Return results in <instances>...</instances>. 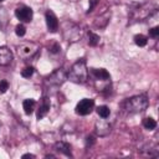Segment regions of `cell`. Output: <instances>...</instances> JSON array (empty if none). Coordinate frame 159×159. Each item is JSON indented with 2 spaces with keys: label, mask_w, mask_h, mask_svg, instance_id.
<instances>
[{
  "label": "cell",
  "mask_w": 159,
  "mask_h": 159,
  "mask_svg": "<svg viewBox=\"0 0 159 159\" xmlns=\"http://www.w3.org/2000/svg\"><path fill=\"white\" fill-rule=\"evenodd\" d=\"M65 1H70V2H76V1H78V0H65Z\"/></svg>",
  "instance_id": "d4e9b609"
},
{
  "label": "cell",
  "mask_w": 159,
  "mask_h": 159,
  "mask_svg": "<svg viewBox=\"0 0 159 159\" xmlns=\"http://www.w3.org/2000/svg\"><path fill=\"white\" fill-rule=\"evenodd\" d=\"M35 107H36V102L32 98H27V99H25L22 102V108H24V111H25L26 114H31L34 112Z\"/></svg>",
  "instance_id": "4fadbf2b"
},
{
  "label": "cell",
  "mask_w": 159,
  "mask_h": 159,
  "mask_svg": "<svg viewBox=\"0 0 159 159\" xmlns=\"http://www.w3.org/2000/svg\"><path fill=\"white\" fill-rule=\"evenodd\" d=\"M92 75L98 81H108L111 78L109 72L107 70H104V68H93L92 70Z\"/></svg>",
  "instance_id": "8fae6325"
},
{
  "label": "cell",
  "mask_w": 159,
  "mask_h": 159,
  "mask_svg": "<svg viewBox=\"0 0 159 159\" xmlns=\"http://www.w3.org/2000/svg\"><path fill=\"white\" fill-rule=\"evenodd\" d=\"M9 89V82L6 80L0 81V93H5Z\"/></svg>",
  "instance_id": "44dd1931"
},
{
  "label": "cell",
  "mask_w": 159,
  "mask_h": 159,
  "mask_svg": "<svg viewBox=\"0 0 159 159\" xmlns=\"http://www.w3.org/2000/svg\"><path fill=\"white\" fill-rule=\"evenodd\" d=\"M157 11V6H153L152 4L149 2H145V4H140L138 5L137 7L132 9L130 11V20L133 22H137V21H144L148 16H150L153 12Z\"/></svg>",
  "instance_id": "277c9868"
},
{
  "label": "cell",
  "mask_w": 159,
  "mask_h": 159,
  "mask_svg": "<svg viewBox=\"0 0 159 159\" xmlns=\"http://www.w3.org/2000/svg\"><path fill=\"white\" fill-rule=\"evenodd\" d=\"M94 101L91 98H83L81 99L76 106V113L80 116H87L93 111Z\"/></svg>",
  "instance_id": "52a82bcc"
},
{
  "label": "cell",
  "mask_w": 159,
  "mask_h": 159,
  "mask_svg": "<svg viewBox=\"0 0 159 159\" xmlns=\"http://www.w3.org/2000/svg\"><path fill=\"white\" fill-rule=\"evenodd\" d=\"M67 80V72L63 68H57L48 77H47V83L53 84V86H60Z\"/></svg>",
  "instance_id": "8992f818"
},
{
  "label": "cell",
  "mask_w": 159,
  "mask_h": 159,
  "mask_svg": "<svg viewBox=\"0 0 159 159\" xmlns=\"http://www.w3.org/2000/svg\"><path fill=\"white\" fill-rule=\"evenodd\" d=\"M148 106H149V99L145 94H137V96L129 97L122 103V108L127 113L143 112L148 108Z\"/></svg>",
  "instance_id": "6da1fadb"
},
{
  "label": "cell",
  "mask_w": 159,
  "mask_h": 159,
  "mask_svg": "<svg viewBox=\"0 0 159 159\" xmlns=\"http://www.w3.org/2000/svg\"><path fill=\"white\" fill-rule=\"evenodd\" d=\"M48 111H50V103H48V101L45 98V99L42 101L40 108H39V112H37V119H42V118L48 113Z\"/></svg>",
  "instance_id": "5bb4252c"
},
{
  "label": "cell",
  "mask_w": 159,
  "mask_h": 159,
  "mask_svg": "<svg viewBox=\"0 0 159 159\" xmlns=\"http://www.w3.org/2000/svg\"><path fill=\"white\" fill-rule=\"evenodd\" d=\"M97 113H98V116H99L101 118L106 119V118L109 117V114H111V109H109L107 106H99V107H97Z\"/></svg>",
  "instance_id": "2e32d148"
},
{
  "label": "cell",
  "mask_w": 159,
  "mask_h": 159,
  "mask_svg": "<svg viewBox=\"0 0 159 159\" xmlns=\"http://www.w3.org/2000/svg\"><path fill=\"white\" fill-rule=\"evenodd\" d=\"M2 1H4V0H0V2H2Z\"/></svg>",
  "instance_id": "484cf974"
},
{
  "label": "cell",
  "mask_w": 159,
  "mask_h": 159,
  "mask_svg": "<svg viewBox=\"0 0 159 159\" xmlns=\"http://www.w3.org/2000/svg\"><path fill=\"white\" fill-rule=\"evenodd\" d=\"M15 16L22 21V22H30L32 20V16H34V12H32V9L29 7V6H25V5H21L19 7H16L15 10Z\"/></svg>",
  "instance_id": "ba28073f"
},
{
  "label": "cell",
  "mask_w": 159,
  "mask_h": 159,
  "mask_svg": "<svg viewBox=\"0 0 159 159\" xmlns=\"http://www.w3.org/2000/svg\"><path fill=\"white\" fill-rule=\"evenodd\" d=\"M45 19H46V25H47V29L50 32H56L58 30V20L55 15L53 11L51 10H47L46 14H45Z\"/></svg>",
  "instance_id": "9c48e42d"
},
{
  "label": "cell",
  "mask_w": 159,
  "mask_h": 159,
  "mask_svg": "<svg viewBox=\"0 0 159 159\" xmlns=\"http://www.w3.org/2000/svg\"><path fill=\"white\" fill-rule=\"evenodd\" d=\"M149 35H150L152 37H158V36H159V27H158V26H154L153 29H150V30H149Z\"/></svg>",
  "instance_id": "7402d4cb"
},
{
  "label": "cell",
  "mask_w": 159,
  "mask_h": 159,
  "mask_svg": "<svg viewBox=\"0 0 159 159\" xmlns=\"http://www.w3.org/2000/svg\"><path fill=\"white\" fill-rule=\"evenodd\" d=\"M60 50H61V46H60L58 43H53L52 47L50 48V52H51V53H58Z\"/></svg>",
  "instance_id": "603a6c76"
},
{
  "label": "cell",
  "mask_w": 159,
  "mask_h": 159,
  "mask_svg": "<svg viewBox=\"0 0 159 159\" xmlns=\"http://www.w3.org/2000/svg\"><path fill=\"white\" fill-rule=\"evenodd\" d=\"M61 27L63 39L68 42H76L82 37V29L72 21H65Z\"/></svg>",
  "instance_id": "3957f363"
},
{
  "label": "cell",
  "mask_w": 159,
  "mask_h": 159,
  "mask_svg": "<svg viewBox=\"0 0 159 159\" xmlns=\"http://www.w3.org/2000/svg\"><path fill=\"white\" fill-rule=\"evenodd\" d=\"M32 75H34V68L32 67H25L21 71V76L25 77V78H30Z\"/></svg>",
  "instance_id": "ffe728a7"
},
{
  "label": "cell",
  "mask_w": 159,
  "mask_h": 159,
  "mask_svg": "<svg viewBox=\"0 0 159 159\" xmlns=\"http://www.w3.org/2000/svg\"><path fill=\"white\" fill-rule=\"evenodd\" d=\"M143 127L148 130H153V129L157 128V122L152 117H147V118L143 119Z\"/></svg>",
  "instance_id": "9a60e30c"
},
{
  "label": "cell",
  "mask_w": 159,
  "mask_h": 159,
  "mask_svg": "<svg viewBox=\"0 0 159 159\" xmlns=\"http://www.w3.org/2000/svg\"><path fill=\"white\" fill-rule=\"evenodd\" d=\"M134 42H135V45H137V46L143 47V46H145V45H147L148 39H147L144 35H135V36H134Z\"/></svg>",
  "instance_id": "e0dca14e"
},
{
  "label": "cell",
  "mask_w": 159,
  "mask_h": 159,
  "mask_svg": "<svg viewBox=\"0 0 159 159\" xmlns=\"http://www.w3.org/2000/svg\"><path fill=\"white\" fill-rule=\"evenodd\" d=\"M14 60L11 50L6 46H0V66H9Z\"/></svg>",
  "instance_id": "30bf717a"
},
{
  "label": "cell",
  "mask_w": 159,
  "mask_h": 159,
  "mask_svg": "<svg viewBox=\"0 0 159 159\" xmlns=\"http://www.w3.org/2000/svg\"><path fill=\"white\" fill-rule=\"evenodd\" d=\"M55 149H56L57 152H60V153L67 155V157H71V155H72V154H71V145H70L68 143H66V142H57V143L55 144Z\"/></svg>",
  "instance_id": "7c38bea8"
},
{
  "label": "cell",
  "mask_w": 159,
  "mask_h": 159,
  "mask_svg": "<svg viewBox=\"0 0 159 159\" xmlns=\"http://www.w3.org/2000/svg\"><path fill=\"white\" fill-rule=\"evenodd\" d=\"M22 158H35V155H34V154H29V153H27V154H24V155H22Z\"/></svg>",
  "instance_id": "cb8c5ba5"
},
{
  "label": "cell",
  "mask_w": 159,
  "mask_h": 159,
  "mask_svg": "<svg viewBox=\"0 0 159 159\" xmlns=\"http://www.w3.org/2000/svg\"><path fill=\"white\" fill-rule=\"evenodd\" d=\"M67 78L75 83H84L88 80V68L83 58L76 61L72 65L70 72L67 73Z\"/></svg>",
  "instance_id": "7a4b0ae2"
},
{
  "label": "cell",
  "mask_w": 159,
  "mask_h": 159,
  "mask_svg": "<svg viewBox=\"0 0 159 159\" xmlns=\"http://www.w3.org/2000/svg\"><path fill=\"white\" fill-rule=\"evenodd\" d=\"M25 32H26V29H25L24 25H21V24L16 25V27H15V34H16L19 37H22V36L25 35Z\"/></svg>",
  "instance_id": "d6986e66"
},
{
  "label": "cell",
  "mask_w": 159,
  "mask_h": 159,
  "mask_svg": "<svg viewBox=\"0 0 159 159\" xmlns=\"http://www.w3.org/2000/svg\"><path fill=\"white\" fill-rule=\"evenodd\" d=\"M37 51H39V45L35 42H25L17 47L19 56L21 58H25V60L32 57Z\"/></svg>",
  "instance_id": "5b68a950"
},
{
  "label": "cell",
  "mask_w": 159,
  "mask_h": 159,
  "mask_svg": "<svg viewBox=\"0 0 159 159\" xmlns=\"http://www.w3.org/2000/svg\"><path fill=\"white\" fill-rule=\"evenodd\" d=\"M88 43L91 46H97L99 43V36L94 32H89V40H88Z\"/></svg>",
  "instance_id": "ac0fdd59"
}]
</instances>
